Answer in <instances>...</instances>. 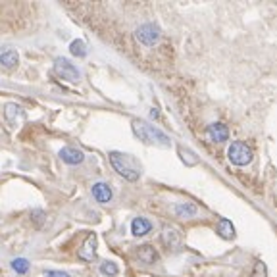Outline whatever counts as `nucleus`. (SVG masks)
Masks as SVG:
<instances>
[{
	"mask_svg": "<svg viewBox=\"0 0 277 277\" xmlns=\"http://www.w3.org/2000/svg\"><path fill=\"white\" fill-rule=\"evenodd\" d=\"M18 64H20V54L16 52L14 48H8V50L0 52V65L4 70H14Z\"/></svg>",
	"mask_w": 277,
	"mask_h": 277,
	"instance_id": "9d476101",
	"label": "nucleus"
},
{
	"mask_svg": "<svg viewBox=\"0 0 277 277\" xmlns=\"http://www.w3.org/2000/svg\"><path fill=\"white\" fill-rule=\"evenodd\" d=\"M175 214L179 216V218H192L194 214H196V206L191 202H179V204H175Z\"/></svg>",
	"mask_w": 277,
	"mask_h": 277,
	"instance_id": "2eb2a0df",
	"label": "nucleus"
},
{
	"mask_svg": "<svg viewBox=\"0 0 277 277\" xmlns=\"http://www.w3.org/2000/svg\"><path fill=\"white\" fill-rule=\"evenodd\" d=\"M133 133H135V137L141 138L143 143H147V145H156V147H170L171 141L170 137L160 131L158 127H154V125H150L147 121H143V119H133Z\"/></svg>",
	"mask_w": 277,
	"mask_h": 277,
	"instance_id": "f257e3e1",
	"label": "nucleus"
},
{
	"mask_svg": "<svg viewBox=\"0 0 277 277\" xmlns=\"http://www.w3.org/2000/svg\"><path fill=\"white\" fill-rule=\"evenodd\" d=\"M218 235H220L222 239H227V241L235 237V227L227 218H222V220L218 222Z\"/></svg>",
	"mask_w": 277,
	"mask_h": 277,
	"instance_id": "4468645a",
	"label": "nucleus"
},
{
	"mask_svg": "<svg viewBox=\"0 0 277 277\" xmlns=\"http://www.w3.org/2000/svg\"><path fill=\"white\" fill-rule=\"evenodd\" d=\"M100 271L108 277H114V275H117L119 269H117V266L114 262H102V264H100Z\"/></svg>",
	"mask_w": 277,
	"mask_h": 277,
	"instance_id": "aec40b11",
	"label": "nucleus"
},
{
	"mask_svg": "<svg viewBox=\"0 0 277 277\" xmlns=\"http://www.w3.org/2000/svg\"><path fill=\"white\" fill-rule=\"evenodd\" d=\"M227 156H229V162L235 164V166H246V164L252 162V149L246 143L235 141L227 150Z\"/></svg>",
	"mask_w": 277,
	"mask_h": 277,
	"instance_id": "7ed1b4c3",
	"label": "nucleus"
},
{
	"mask_svg": "<svg viewBox=\"0 0 277 277\" xmlns=\"http://www.w3.org/2000/svg\"><path fill=\"white\" fill-rule=\"evenodd\" d=\"M135 37H137V41L141 44L152 46V44L158 43V39H160V27L156 23H143L141 27H137Z\"/></svg>",
	"mask_w": 277,
	"mask_h": 277,
	"instance_id": "39448f33",
	"label": "nucleus"
},
{
	"mask_svg": "<svg viewBox=\"0 0 277 277\" xmlns=\"http://www.w3.org/2000/svg\"><path fill=\"white\" fill-rule=\"evenodd\" d=\"M96 245H98L96 235L89 233L87 235V239L81 243V246H79V258H81L83 262H93L96 256Z\"/></svg>",
	"mask_w": 277,
	"mask_h": 277,
	"instance_id": "423d86ee",
	"label": "nucleus"
},
{
	"mask_svg": "<svg viewBox=\"0 0 277 277\" xmlns=\"http://www.w3.org/2000/svg\"><path fill=\"white\" fill-rule=\"evenodd\" d=\"M206 133H208V137L212 138L214 143H224V141L229 138V129H227V125H224V123H212V125H208Z\"/></svg>",
	"mask_w": 277,
	"mask_h": 277,
	"instance_id": "1a4fd4ad",
	"label": "nucleus"
},
{
	"mask_svg": "<svg viewBox=\"0 0 277 277\" xmlns=\"http://www.w3.org/2000/svg\"><path fill=\"white\" fill-rule=\"evenodd\" d=\"M54 74L58 75L60 79H64V81H70V83H77L81 79L79 70L65 58H56L54 60Z\"/></svg>",
	"mask_w": 277,
	"mask_h": 277,
	"instance_id": "20e7f679",
	"label": "nucleus"
},
{
	"mask_svg": "<svg viewBox=\"0 0 277 277\" xmlns=\"http://www.w3.org/2000/svg\"><path fill=\"white\" fill-rule=\"evenodd\" d=\"M110 164L112 168L127 181H137L141 177V166L137 164V160L129 154H123V152H110Z\"/></svg>",
	"mask_w": 277,
	"mask_h": 277,
	"instance_id": "f03ea898",
	"label": "nucleus"
},
{
	"mask_svg": "<svg viewBox=\"0 0 277 277\" xmlns=\"http://www.w3.org/2000/svg\"><path fill=\"white\" fill-rule=\"evenodd\" d=\"M4 116H6V119H8V123L10 125H16L18 123V119L16 117L18 116H22V108L18 106V104H6L4 106Z\"/></svg>",
	"mask_w": 277,
	"mask_h": 277,
	"instance_id": "dca6fc26",
	"label": "nucleus"
},
{
	"mask_svg": "<svg viewBox=\"0 0 277 277\" xmlns=\"http://www.w3.org/2000/svg\"><path fill=\"white\" fill-rule=\"evenodd\" d=\"M162 243L168 246V248H171V250H175V248H179V245H181V235H179V231H175V229H164Z\"/></svg>",
	"mask_w": 277,
	"mask_h": 277,
	"instance_id": "f8f14e48",
	"label": "nucleus"
},
{
	"mask_svg": "<svg viewBox=\"0 0 277 277\" xmlns=\"http://www.w3.org/2000/svg\"><path fill=\"white\" fill-rule=\"evenodd\" d=\"M152 231V224H150L147 218H135L131 222V233L135 237H145Z\"/></svg>",
	"mask_w": 277,
	"mask_h": 277,
	"instance_id": "9b49d317",
	"label": "nucleus"
},
{
	"mask_svg": "<svg viewBox=\"0 0 277 277\" xmlns=\"http://www.w3.org/2000/svg\"><path fill=\"white\" fill-rule=\"evenodd\" d=\"M179 156H181V160L187 164V166H196L198 164V158H196V154L189 149H183L179 147Z\"/></svg>",
	"mask_w": 277,
	"mask_h": 277,
	"instance_id": "6ab92c4d",
	"label": "nucleus"
},
{
	"mask_svg": "<svg viewBox=\"0 0 277 277\" xmlns=\"http://www.w3.org/2000/svg\"><path fill=\"white\" fill-rule=\"evenodd\" d=\"M12 269H14L16 273H20V275H25V273L31 269V264H29L27 258H14V260H12Z\"/></svg>",
	"mask_w": 277,
	"mask_h": 277,
	"instance_id": "f3484780",
	"label": "nucleus"
},
{
	"mask_svg": "<svg viewBox=\"0 0 277 277\" xmlns=\"http://www.w3.org/2000/svg\"><path fill=\"white\" fill-rule=\"evenodd\" d=\"M60 158H62L65 164H70V166H79V164H83V160H85V154L79 149H75V147H65V149L60 150Z\"/></svg>",
	"mask_w": 277,
	"mask_h": 277,
	"instance_id": "0eeeda50",
	"label": "nucleus"
},
{
	"mask_svg": "<svg viewBox=\"0 0 277 277\" xmlns=\"http://www.w3.org/2000/svg\"><path fill=\"white\" fill-rule=\"evenodd\" d=\"M137 256H138V260H141L143 264H154V262L158 260V252L154 250V246H150V245L138 246Z\"/></svg>",
	"mask_w": 277,
	"mask_h": 277,
	"instance_id": "ddd939ff",
	"label": "nucleus"
},
{
	"mask_svg": "<svg viewBox=\"0 0 277 277\" xmlns=\"http://www.w3.org/2000/svg\"><path fill=\"white\" fill-rule=\"evenodd\" d=\"M44 277H72L65 271H56V269H50V271H44Z\"/></svg>",
	"mask_w": 277,
	"mask_h": 277,
	"instance_id": "4be33fe9",
	"label": "nucleus"
},
{
	"mask_svg": "<svg viewBox=\"0 0 277 277\" xmlns=\"http://www.w3.org/2000/svg\"><path fill=\"white\" fill-rule=\"evenodd\" d=\"M252 277H267V271H266V264L264 262H256L254 266V271H252Z\"/></svg>",
	"mask_w": 277,
	"mask_h": 277,
	"instance_id": "412c9836",
	"label": "nucleus"
},
{
	"mask_svg": "<svg viewBox=\"0 0 277 277\" xmlns=\"http://www.w3.org/2000/svg\"><path fill=\"white\" fill-rule=\"evenodd\" d=\"M91 192H93V196H95L96 202L106 204V202L112 200V189H110V185L104 183V181L95 183V185L91 187Z\"/></svg>",
	"mask_w": 277,
	"mask_h": 277,
	"instance_id": "6e6552de",
	"label": "nucleus"
},
{
	"mask_svg": "<svg viewBox=\"0 0 277 277\" xmlns=\"http://www.w3.org/2000/svg\"><path fill=\"white\" fill-rule=\"evenodd\" d=\"M70 52H72V56H75V58H85L87 56L85 41H81V39L72 41V44H70Z\"/></svg>",
	"mask_w": 277,
	"mask_h": 277,
	"instance_id": "a211bd4d",
	"label": "nucleus"
}]
</instances>
